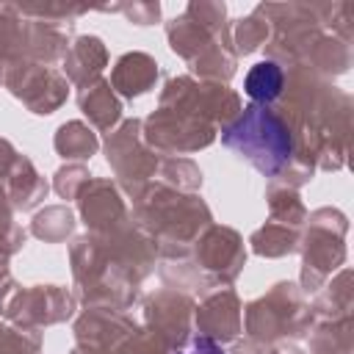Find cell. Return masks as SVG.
<instances>
[{"instance_id": "obj_3", "label": "cell", "mask_w": 354, "mask_h": 354, "mask_svg": "<svg viewBox=\"0 0 354 354\" xmlns=\"http://www.w3.org/2000/svg\"><path fill=\"white\" fill-rule=\"evenodd\" d=\"M180 354H224V351H221V346H218L216 340H210V337H194L191 346L183 348Z\"/></svg>"}, {"instance_id": "obj_1", "label": "cell", "mask_w": 354, "mask_h": 354, "mask_svg": "<svg viewBox=\"0 0 354 354\" xmlns=\"http://www.w3.org/2000/svg\"><path fill=\"white\" fill-rule=\"evenodd\" d=\"M221 144L263 177L279 174L293 155V136L288 124L274 111L254 102L221 130Z\"/></svg>"}, {"instance_id": "obj_2", "label": "cell", "mask_w": 354, "mask_h": 354, "mask_svg": "<svg viewBox=\"0 0 354 354\" xmlns=\"http://www.w3.org/2000/svg\"><path fill=\"white\" fill-rule=\"evenodd\" d=\"M282 83H285V75H282L279 64H274V61H260V64H254V66L246 72L243 91L252 97L254 105H268V102H274V100L282 94Z\"/></svg>"}]
</instances>
